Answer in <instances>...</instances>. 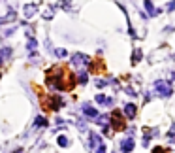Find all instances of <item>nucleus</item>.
<instances>
[{
  "label": "nucleus",
  "instance_id": "f257e3e1",
  "mask_svg": "<svg viewBox=\"0 0 175 153\" xmlns=\"http://www.w3.org/2000/svg\"><path fill=\"white\" fill-rule=\"evenodd\" d=\"M60 102L62 100L59 98V96H44V102H41V104H44L45 110H53V112H55V110H59Z\"/></svg>",
  "mask_w": 175,
  "mask_h": 153
},
{
  "label": "nucleus",
  "instance_id": "f03ea898",
  "mask_svg": "<svg viewBox=\"0 0 175 153\" xmlns=\"http://www.w3.org/2000/svg\"><path fill=\"white\" fill-rule=\"evenodd\" d=\"M155 89L162 95V96H170L171 95V87H170V83H166V81H162V80H158V81H155Z\"/></svg>",
  "mask_w": 175,
  "mask_h": 153
},
{
  "label": "nucleus",
  "instance_id": "7ed1b4c3",
  "mask_svg": "<svg viewBox=\"0 0 175 153\" xmlns=\"http://www.w3.org/2000/svg\"><path fill=\"white\" fill-rule=\"evenodd\" d=\"M111 123H113V127L115 129H124V121H122V114L121 112H115L111 114Z\"/></svg>",
  "mask_w": 175,
  "mask_h": 153
},
{
  "label": "nucleus",
  "instance_id": "20e7f679",
  "mask_svg": "<svg viewBox=\"0 0 175 153\" xmlns=\"http://www.w3.org/2000/svg\"><path fill=\"white\" fill-rule=\"evenodd\" d=\"M72 62H74V64H89L90 59L87 57V55H83V53H75L72 57Z\"/></svg>",
  "mask_w": 175,
  "mask_h": 153
},
{
  "label": "nucleus",
  "instance_id": "39448f33",
  "mask_svg": "<svg viewBox=\"0 0 175 153\" xmlns=\"http://www.w3.org/2000/svg\"><path fill=\"white\" fill-rule=\"evenodd\" d=\"M83 112H85L87 117H94V119H98V110L92 108L90 104H83Z\"/></svg>",
  "mask_w": 175,
  "mask_h": 153
},
{
  "label": "nucleus",
  "instance_id": "423d86ee",
  "mask_svg": "<svg viewBox=\"0 0 175 153\" xmlns=\"http://www.w3.org/2000/svg\"><path fill=\"white\" fill-rule=\"evenodd\" d=\"M121 149H122L124 153L132 151V149H134V140H132V138H124V140L121 142Z\"/></svg>",
  "mask_w": 175,
  "mask_h": 153
},
{
  "label": "nucleus",
  "instance_id": "0eeeda50",
  "mask_svg": "<svg viewBox=\"0 0 175 153\" xmlns=\"http://www.w3.org/2000/svg\"><path fill=\"white\" fill-rule=\"evenodd\" d=\"M96 102L102 104V106H111V104H113V98H111V96H106V95H98Z\"/></svg>",
  "mask_w": 175,
  "mask_h": 153
},
{
  "label": "nucleus",
  "instance_id": "6e6552de",
  "mask_svg": "<svg viewBox=\"0 0 175 153\" xmlns=\"http://www.w3.org/2000/svg\"><path fill=\"white\" fill-rule=\"evenodd\" d=\"M136 112H137V108L134 106V104H126V106H124V114H126V117H136Z\"/></svg>",
  "mask_w": 175,
  "mask_h": 153
},
{
  "label": "nucleus",
  "instance_id": "1a4fd4ad",
  "mask_svg": "<svg viewBox=\"0 0 175 153\" xmlns=\"http://www.w3.org/2000/svg\"><path fill=\"white\" fill-rule=\"evenodd\" d=\"M36 6L34 4H29V6H25V10H23V13H25V17H32L34 13H36Z\"/></svg>",
  "mask_w": 175,
  "mask_h": 153
},
{
  "label": "nucleus",
  "instance_id": "9d476101",
  "mask_svg": "<svg viewBox=\"0 0 175 153\" xmlns=\"http://www.w3.org/2000/svg\"><path fill=\"white\" fill-rule=\"evenodd\" d=\"M145 8H147V11H149L151 15H156V13H158V10L155 8V6H152L151 0H145Z\"/></svg>",
  "mask_w": 175,
  "mask_h": 153
},
{
  "label": "nucleus",
  "instance_id": "9b49d317",
  "mask_svg": "<svg viewBox=\"0 0 175 153\" xmlns=\"http://www.w3.org/2000/svg\"><path fill=\"white\" fill-rule=\"evenodd\" d=\"M10 55H11V49H10V47H2V49H0V62H2L4 59H8Z\"/></svg>",
  "mask_w": 175,
  "mask_h": 153
},
{
  "label": "nucleus",
  "instance_id": "f8f14e48",
  "mask_svg": "<svg viewBox=\"0 0 175 153\" xmlns=\"http://www.w3.org/2000/svg\"><path fill=\"white\" fill-rule=\"evenodd\" d=\"M90 145H92V148L100 145V136H98V134H94V133H90Z\"/></svg>",
  "mask_w": 175,
  "mask_h": 153
},
{
  "label": "nucleus",
  "instance_id": "ddd939ff",
  "mask_svg": "<svg viewBox=\"0 0 175 153\" xmlns=\"http://www.w3.org/2000/svg\"><path fill=\"white\" fill-rule=\"evenodd\" d=\"M59 145L66 148V145H68V138H66V136H59Z\"/></svg>",
  "mask_w": 175,
  "mask_h": 153
},
{
  "label": "nucleus",
  "instance_id": "4468645a",
  "mask_svg": "<svg viewBox=\"0 0 175 153\" xmlns=\"http://www.w3.org/2000/svg\"><path fill=\"white\" fill-rule=\"evenodd\" d=\"M77 80H79V83H87V72H79Z\"/></svg>",
  "mask_w": 175,
  "mask_h": 153
},
{
  "label": "nucleus",
  "instance_id": "2eb2a0df",
  "mask_svg": "<svg viewBox=\"0 0 175 153\" xmlns=\"http://www.w3.org/2000/svg\"><path fill=\"white\" fill-rule=\"evenodd\" d=\"M45 125H47V121L44 119V117H38L36 119V127H45Z\"/></svg>",
  "mask_w": 175,
  "mask_h": 153
},
{
  "label": "nucleus",
  "instance_id": "dca6fc26",
  "mask_svg": "<svg viewBox=\"0 0 175 153\" xmlns=\"http://www.w3.org/2000/svg\"><path fill=\"white\" fill-rule=\"evenodd\" d=\"M141 57H143V55H141V51H139V49H136V53H134V62H136V61H139Z\"/></svg>",
  "mask_w": 175,
  "mask_h": 153
},
{
  "label": "nucleus",
  "instance_id": "f3484780",
  "mask_svg": "<svg viewBox=\"0 0 175 153\" xmlns=\"http://www.w3.org/2000/svg\"><path fill=\"white\" fill-rule=\"evenodd\" d=\"M175 10V0H171L170 4H167V11H173Z\"/></svg>",
  "mask_w": 175,
  "mask_h": 153
},
{
  "label": "nucleus",
  "instance_id": "a211bd4d",
  "mask_svg": "<svg viewBox=\"0 0 175 153\" xmlns=\"http://www.w3.org/2000/svg\"><path fill=\"white\" fill-rule=\"evenodd\" d=\"M57 55H59V57H66V49H57Z\"/></svg>",
  "mask_w": 175,
  "mask_h": 153
},
{
  "label": "nucleus",
  "instance_id": "6ab92c4d",
  "mask_svg": "<svg viewBox=\"0 0 175 153\" xmlns=\"http://www.w3.org/2000/svg\"><path fill=\"white\" fill-rule=\"evenodd\" d=\"M96 153H106V145H100V148H98V151Z\"/></svg>",
  "mask_w": 175,
  "mask_h": 153
}]
</instances>
